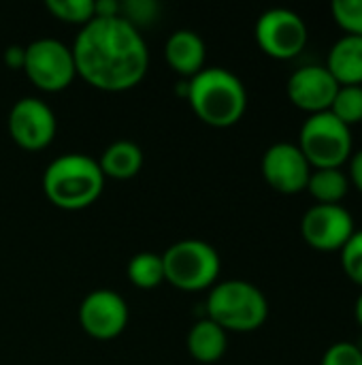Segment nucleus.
<instances>
[{
	"label": "nucleus",
	"instance_id": "obj_1",
	"mask_svg": "<svg viewBox=\"0 0 362 365\" xmlns=\"http://www.w3.org/2000/svg\"><path fill=\"white\" fill-rule=\"evenodd\" d=\"M70 51L77 75L105 92L139 86L149 66L145 38L122 15L94 17L79 30Z\"/></svg>",
	"mask_w": 362,
	"mask_h": 365
},
{
	"label": "nucleus",
	"instance_id": "obj_2",
	"mask_svg": "<svg viewBox=\"0 0 362 365\" xmlns=\"http://www.w3.org/2000/svg\"><path fill=\"white\" fill-rule=\"evenodd\" d=\"M188 103L194 113L213 128L235 126L247 109L243 81L220 66H207L188 81Z\"/></svg>",
	"mask_w": 362,
	"mask_h": 365
},
{
	"label": "nucleus",
	"instance_id": "obj_3",
	"mask_svg": "<svg viewBox=\"0 0 362 365\" xmlns=\"http://www.w3.org/2000/svg\"><path fill=\"white\" fill-rule=\"evenodd\" d=\"M102 188L105 175L98 160L85 154L58 156L43 173L45 197L60 210H85L102 195Z\"/></svg>",
	"mask_w": 362,
	"mask_h": 365
},
{
	"label": "nucleus",
	"instance_id": "obj_4",
	"mask_svg": "<svg viewBox=\"0 0 362 365\" xmlns=\"http://www.w3.org/2000/svg\"><path fill=\"white\" fill-rule=\"evenodd\" d=\"M269 317L265 293L245 280H226L211 289L207 297V319L224 331H256Z\"/></svg>",
	"mask_w": 362,
	"mask_h": 365
},
{
	"label": "nucleus",
	"instance_id": "obj_5",
	"mask_svg": "<svg viewBox=\"0 0 362 365\" xmlns=\"http://www.w3.org/2000/svg\"><path fill=\"white\" fill-rule=\"evenodd\" d=\"M352 128L331 111L309 115L299 133V150L312 169H341L352 158Z\"/></svg>",
	"mask_w": 362,
	"mask_h": 365
},
{
	"label": "nucleus",
	"instance_id": "obj_6",
	"mask_svg": "<svg viewBox=\"0 0 362 365\" xmlns=\"http://www.w3.org/2000/svg\"><path fill=\"white\" fill-rule=\"evenodd\" d=\"M164 280L179 291L209 289L220 274V255L203 240H181L164 255Z\"/></svg>",
	"mask_w": 362,
	"mask_h": 365
},
{
	"label": "nucleus",
	"instance_id": "obj_7",
	"mask_svg": "<svg viewBox=\"0 0 362 365\" xmlns=\"http://www.w3.org/2000/svg\"><path fill=\"white\" fill-rule=\"evenodd\" d=\"M23 71L28 79L45 92H62L77 77L70 47L55 38H38L26 47Z\"/></svg>",
	"mask_w": 362,
	"mask_h": 365
},
{
	"label": "nucleus",
	"instance_id": "obj_8",
	"mask_svg": "<svg viewBox=\"0 0 362 365\" xmlns=\"http://www.w3.org/2000/svg\"><path fill=\"white\" fill-rule=\"evenodd\" d=\"M256 41L267 56L292 60L307 45V26L290 9H269L256 21Z\"/></svg>",
	"mask_w": 362,
	"mask_h": 365
},
{
	"label": "nucleus",
	"instance_id": "obj_9",
	"mask_svg": "<svg viewBox=\"0 0 362 365\" xmlns=\"http://www.w3.org/2000/svg\"><path fill=\"white\" fill-rule=\"evenodd\" d=\"M58 130L55 113L51 107L34 96L19 98L9 113V133L11 139L23 150H43L47 148Z\"/></svg>",
	"mask_w": 362,
	"mask_h": 365
},
{
	"label": "nucleus",
	"instance_id": "obj_10",
	"mask_svg": "<svg viewBox=\"0 0 362 365\" xmlns=\"http://www.w3.org/2000/svg\"><path fill=\"white\" fill-rule=\"evenodd\" d=\"M301 233L320 252L341 250L354 235V218L344 205H314L301 220Z\"/></svg>",
	"mask_w": 362,
	"mask_h": 365
},
{
	"label": "nucleus",
	"instance_id": "obj_11",
	"mask_svg": "<svg viewBox=\"0 0 362 365\" xmlns=\"http://www.w3.org/2000/svg\"><path fill=\"white\" fill-rule=\"evenodd\" d=\"M79 325L96 340H113L128 325V306L111 289L92 291L79 306Z\"/></svg>",
	"mask_w": 362,
	"mask_h": 365
},
{
	"label": "nucleus",
	"instance_id": "obj_12",
	"mask_svg": "<svg viewBox=\"0 0 362 365\" xmlns=\"http://www.w3.org/2000/svg\"><path fill=\"white\" fill-rule=\"evenodd\" d=\"M262 178L267 184L282 195H297L307 190L312 167L299 145L294 143H275L262 156Z\"/></svg>",
	"mask_w": 362,
	"mask_h": 365
},
{
	"label": "nucleus",
	"instance_id": "obj_13",
	"mask_svg": "<svg viewBox=\"0 0 362 365\" xmlns=\"http://www.w3.org/2000/svg\"><path fill=\"white\" fill-rule=\"evenodd\" d=\"M286 90L294 107L314 115V113L331 111V105L339 92V83L326 71V66L307 64L290 75Z\"/></svg>",
	"mask_w": 362,
	"mask_h": 365
},
{
	"label": "nucleus",
	"instance_id": "obj_14",
	"mask_svg": "<svg viewBox=\"0 0 362 365\" xmlns=\"http://www.w3.org/2000/svg\"><path fill=\"white\" fill-rule=\"evenodd\" d=\"M205 56H207L205 41L192 30L173 32L164 45V58L169 66L188 79H192L205 68Z\"/></svg>",
	"mask_w": 362,
	"mask_h": 365
},
{
	"label": "nucleus",
	"instance_id": "obj_15",
	"mask_svg": "<svg viewBox=\"0 0 362 365\" xmlns=\"http://www.w3.org/2000/svg\"><path fill=\"white\" fill-rule=\"evenodd\" d=\"M324 66L339 86H362V36H341L331 47Z\"/></svg>",
	"mask_w": 362,
	"mask_h": 365
},
{
	"label": "nucleus",
	"instance_id": "obj_16",
	"mask_svg": "<svg viewBox=\"0 0 362 365\" xmlns=\"http://www.w3.org/2000/svg\"><path fill=\"white\" fill-rule=\"evenodd\" d=\"M228 346L226 331L211 319H201L188 334V351L201 364H215L224 357Z\"/></svg>",
	"mask_w": 362,
	"mask_h": 365
},
{
	"label": "nucleus",
	"instance_id": "obj_17",
	"mask_svg": "<svg viewBox=\"0 0 362 365\" xmlns=\"http://www.w3.org/2000/svg\"><path fill=\"white\" fill-rule=\"evenodd\" d=\"M98 167L105 178L130 180V178L139 175V171L143 167V150L134 141H126V139L115 141L102 152Z\"/></svg>",
	"mask_w": 362,
	"mask_h": 365
},
{
	"label": "nucleus",
	"instance_id": "obj_18",
	"mask_svg": "<svg viewBox=\"0 0 362 365\" xmlns=\"http://www.w3.org/2000/svg\"><path fill=\"white\" fill-rule=\"evenodd\" d=\"M307 190L318 205H339L350 190V178L341 169H314Z\"/></svg>",
	"mask_w": 362,
	"mask_h": 365
},
{
	"label": "nucleus",
	"instance_id": "obj_19",
	"mask_svg": "<svg viewBox=\"0 0 362 365\" xmlns=\"http://www.w3.org/2000/svg\"><path fill=\"white\" fill-rule=\"evenodd\" d=\"M128 278L139 289H156L164 282V263L162 255L139 252L128 263Z\"/></svg>",
	"mask_w": 362,
	"mask_h": 365
},
{
	"label": "nucleus",
	"instance_id": "obj_20",
	"mask_svg": "<svg viewBox=\"0 0 362 365\" xmlns=\"http://www.w3.org/2000/svg\"><path fill=\"white\" fill-rule=\"evenodd\" d=\"M331 113L346 126L362 122V86H339V92L331 105Z\"/></svg>",
	"mask_w": 362,
	"mask_h": 365
},
{
	"label": "nucleus",
	"instance_id": "obj_21",
	"mask_svg": "<svg viewBox=\"0 0 362 365\" xmlns=\"http://www.w3.org/2000/svg\"><path fill=\"white\" fill-rule=\"evenodd\" d=\"M47 11L66 24H79L81 28L94 19V0H47Z\"/></svg>",
	"mask_w": 362,
	"mask_h": 365
},
{
	"label": "nucleus",
	"instance_id": "obj_22",
	"mask_svg": "<svg viewBox=\"0 0 362 365\" xmlns=\"http://www.w3.org/2000/svg\"><path fill=\"white\" fill-rule=\"evenodd\" d=\"M331 13L341 30L350 36H362V0H335Z\"/></svg>",
	"mask_w": 362,
	"mask_h": 365
},
{
	"label": "nucleus",
	"instance_id": "obj_23",
	"mask_svg": "<svg viewBox=\"0 0 362 365\" xmlns=\"http://www.w3.org/2000/svg\"><path fill=\"white\" fill-rule=\"evenodd\" d=\"M341 267L352 282L362 287V231H354L341 248Z\"/></svg>",
	"mask_w": 362,
	"mask_h": 365
},
{
	"label": "nucleus",
	"instance_id": "obj_24",
	"mask_svg": "<svg viewBox=\"0 0 362 365\" xmlns=\"http://www.w3.org/2000/svg\"><path fill=\"white\" fill-rule=\"evenodd\" d=\"M119 15L126 21H130L134 28H139V26H145L156 19L158 4L151 0H130V2L119 4Z\"/></svg>",
	"mask_w": 362,
	"mask_h": 365
},
{
	"label": "nucleus",
	"instance_id": "obj_25",
	"mask_svg": "<svg viewBox=\"0 0 362 365\" xmlns=\"http://www.w3.org/2000/svg\"><path fill=\"white\" fill-rule=\"evenodd\" d=\"M322 365H362V349L352 342H337L324 353Z\"/></svg>",
	"mask_w": 362,
	"mask_h": 365
},
{
	"label": "nucleus",
	"instance_id": "obj_26",
	"mask_svg": "<svg viewBox=\"0 0 362 365\" xmlns=\"http://www.w3.org/2000/svg\"><path fill=\"white\" fill-rule=\"evenodd\" d=\"M23 60H26V47L11 45L4 51V62H6L9 68H23Z\"/></svg>",
	"mask_w": 362,
	"mask_h": 365
},
{
	"label": "nucleus",
	"instance_id": "obj_27",
	"mask_svg": "<svg viewBox=\"0 0 362 365\" xmlns=\"http://www.w3.org/2000/svg\"><path fill=\"white\" fill-rule=\"evenodd\" d=\"M348 178L352 180L354 188L362 192V150L350 158V175Z\"/></svg>",
	"mask_w": 362,
	"mask_h": 365
},
{
	"label": "nucleus",
	"instance_id": "obj_28",
	"mask_svg": "<svg viewBox=\"0 0 362 365\" xmlns=\"http://www.w3.org/2000/svg\"><path fill=\"white\" fill-rule=\"evenodd\" d=\"M354 317H356V321H358V325H361V329H362V293L358 295V299H356V306H354Z\"/></svg>",
	"mask_w": 362,
	"mask_h": 365
}]
</instances>
